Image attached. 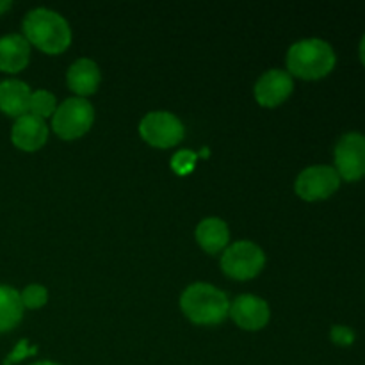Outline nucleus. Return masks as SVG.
<instances>
[{"mask_svg":"<svg viewBox=\"0 0 365 365\" xmlns=\"http://www.w3.org/2000/svg\"><path fill=\"white\" fill-rule=\"evenodd\" d=\"M24 38L45 53H61L70 46L71 29L56 11L46 7L29 11L24 20Z\"/></svg>","mask_w":365,"mask_h":365,"instance_id":"1","label":"nucleus"},{"mask_svg":"<svg viewBox=\"0 0 365 365\" xmlns=\"http://www.w3.org/2000/svg\"><path fill=\"white\" fill-rule=\"evenodd\" d=\"M334 48L324 39L309 38L294 43L287 52L289 73L305 81L323 78L335 68Z\"/></svg>","mask_w":365,"mask_h":365,"instance_id":"2","label":"nucleus"},{"mask_svg":"<svg viewBox=\"0 0 365 365\" xmlns=\"http://www.w3.org/2000/svg\"><path fill=\"white\" fill-rule=\"evenodd\" d=\"M182 312L195 324H220L227 319L230 302L223 291L210 284H192L182 292Z\"/></svg>","mask_w":365,"mask_h":365,"instance_id":"3","label":"nucleus"},{"mask_svg":"<svg viewBox=\"0 0 365 365\" xmlns=\"http://www.w3.org/2000/svg\"><path fill=\"white\" fill-rule=\"evenodd\" d=\"M95 121V109L84 98H68L56 109L52 118V128L61 139H78L91 128Z\"/></svg>","mask_w":365,"mask_h":365,"instance_id":"4","label":"nucleus"},{"mask_svg":"<svg viewBox=\"0 0 365 365\" xmlns=\"http://www.w3.org/2000/svg\"><path fill=\"white\" fill-rule=\"evenodd\" d=\"M266 255L252 241H237L225 248L221 257V269L234 280H252L262 271Z\"/></svg>","mask_w":365,"mask_h":365,"instance_id":"5","label":"nucleus"},{"mask_svg":"<svg viewBox=\"0 0 365 365\" xmlns=\"http://www.w3.org/2000/svg\"><path fill=\"white\" fill-rule=\"evenodd\" d=\"M139 134L155 148H171L184 139V125L168 110H153L141 120Z\"/></svg>","mask_w":365,"mask_h":365,"instance_id":"6","label":"nucleus"},{"mask_svg":"<svg viewBox=\"0 0 365 365\" xmlns=\"http://www.w3.org/2000/svg\"><path fill=\"white\" fill-rule=\"evenodd\" d=\"M335 171L346 182L365 177V135L349 132L339 139L335 145Z\"/></svg>","mask_w":365,"mask_h":365,"instance_id":"7","label":"nucleus"},{"mask_svg":"<svg viewBox=\"0 0 365 365\" xmlns=\"http://www.w3.org/2000/svg\"><path fill=\"white\" fill-rule=\"evenodd\" d=\"M341 185V177L331 166H310L296 178V192L305 202H321L334 195Z\"/></svg>","mask_w":365,"mask_h":365,"instance_id":"8","label":"nucleus"},{"mask_svg":"<svg viewBox=\"0 0 365 365\" xmlns=\"http://www.w3.org/2000/svg\"><path fill=\"white\" fill-rule=\"evenodd\" d=\"M228 316L234 319V323L239 328L248 331L262 330L267 323H269L271 310L269 305L264 302L262 298L253 294H242L230 303V310Z\"/></svg>","mask_w":365,"mask_h":365,"instance_id":"9","label":"nucleus"},{"mask_svg":"<svg viewBox=\"0 0 365 365\" xmlns=\"http://www.w3.org/2000/svg\"><path fill=\"white\" fill-rule=\"evenodd\" d=\"M292 89L294 82L289 71L269 70L257 81L255 98L262 107H277L291 96Z\"/></svg>","mask_w":365,"mask_h":365,"instance_id":"10","label":"nucleus"},{"mask_svg":"<svg viewBox=\"0 0 365 365\" xmlns=\"http://www.w3.org/2000/svg\"><path fill=\"white\" fill-rule=\"evenodd\" d=\"M46 139H48V128L45 120L31 113L16 118L11 128V141L24 152H36L45 145Z\"/></svg>","mask_w":365,"mask_h":365,"instance_id":"11","label":"nucleus"},{"mask_svg":"<svg viewBox=\"0 0 365 365\" xmlns=\"http://www.w3.org/2000/svg\"><path fill=\"white\" fill-rule=\"evenodd\" d=\"M31 59V45L21 34H6L0 38V71L18 73Z\"/></svg>","mask_w":365,"mask_h":365,"instance_id":"12","label":"nucleus"},{"mask_svg":"<svg viewBox=\"0 0 365 365\" xmlns=\"http://www.w3.org/2000/svg\"><path fill=\"white\" fill-rule=\"evenodd\" d=\"M66 81L71 91L77 93L78 98L93 95V93H96V89H98L100 86L98 64L93 59H88V57L77 59L70 68H68Z\"/></svg>","mask_w":365,"mask_h":365,"instance_id":"13","label":"nucleus"},{"mask_svg":"<svg viewBox=\"0 0 365 365\" xmlns=\"http://www.w3.org/2000/svg\"><path fill=\"white\" fill-rule=\"evenodd\" d=\"M31 88L18 78H6L0 82V110L6 116L20 118L29 113Z\"/></svg>","mask_w":365,"mask_h":365,"instance_id":"14","label":"nucleus"},{"mask_svg":"<svg viewBox=\"0 0 365 365\" xmlns=\"http://www.w3.org/2000/svg\"><path fill=\"white\" fill-rule=\"evenodd\" d=\"M196 241L210 255L223 252L230 241L228 225L220 217H207L196 228Z\"/></svg>","mask_w":365,"mask_h":365,"instance_id":"15","label":"nucleus"},{"mask_svg":"<svg viewBox=\"0 0 365 365\" xmlns=\"http://www.w3.org/2000/svg\"><path fill=\"white\" fill-rule=\"evenodd\" d=\"M24 317L20 292L9 285H0V334L13 330Z\"/></svg>","mask_w":365,"mask_h":365,"instance_id":"16","label":"nucleus"},{"mask_svg":"<svg viewBox=\"0 0 365 365\" xmlns=\"http://www.w3.org/2000/svg\"><path fill=\"white\" fill-rule=\"evenodd\" d=\"M57 109V103H56V96L52 95L50 91L46 89H39V91H32L31 95V103H29V113L34 114V116L45 118L53 116Z\"/></svg>","mask_w":365,"mask_h":365,"instance_id":"17","label":"nucleus"},{"mask_svg":"<svg viewBox=\"0 0 365 365\" xmlns=\"http://www.w3.org/2000/svg\"><path fill=\"white\" fill-rule=\"evenodd\" d=\"M21 305L24 309H41L46 302H48V291L39 284H31L20 292Z\"/></svg>","mask_w":365,"mask_h":365,"instance_id":"18","label":"nucleus"},{"mask_svg":"<svg viewBox=\"0 0 365 365\" xmlns=\"http://www.w3.org/2000/svg\"><path fill=\"white\" fill-rule=\"evenodd\" d=\"M196 159H198V153L191 152V150H182V152L175 153V157L171 159V168L177 175H189L195 170Z\"/></svg>","mask_w":365,"mask_h":365,"instance_id":"19","label":"nucleus"},{"mask_svg":"<svg viewBox=\"0 0 365 365\" xmlns=\"http://www.w3.org/2000/svg\"><path fill=\"white\" fill-rule=\"evenodd\" d=\"M36 351H38V348H34V346L31 348V346H29V341H20L16 344V348H14L13 351L7 355V359L4 360V365H13L21 362V360L27 359V356L36 355Z\"/></svg>","mask_w":365,"mask_h":365,"instance_id":"20","label":"nucleus"},{"mask_svg":"<svg viewBox=\"0 0 365 365\" xmlns=\"http://www.w3.org/2000/svg\"><path fill=\"white\" fill-rule=\"evenodd\" d=\"M331 342L337 346H351L355 342V331L348 327H342V324H337V327L331 328L330 331Z\"/></svg>","mask_w":365,"mask_h":365,"instance_id":"21","label":"nucleus"},{"mask_svg":"<svg viewBox=\"0 0 365 365\" xmlns=\"http://www.w3.org/2000/svg\"><path fill=\"white\" fill-rule=\"evenodd\" d=\"M11 6H13L11 0H0V16H2L7 9H11Z\"/></svg>","mask_w":365,"mask_h":365,"instance_id":"22","label":"nucleus"},{"mask_svg":"<svg viewBox=\"0 0 365 365\" xmlns=\"http://www.w3.org/2000/svg\"><path fill=\"white\" fill-rule=\"evenodd\" d=\"M360 61H362V64L365 66V34L362 41H360Z\"/></svg>","mask_w":365,"mask_h":365,"instance_id":"23","label":"nucleus"},{"mask_svg":"<svg viewBox=\"0 0 365 365\" xmlns=\"http://www.w3.org/2000/svg\"><path fill=\"white\" fill-rule=\"evenodd\" d=\"M32 365H59V364H53V362H36V364H32Z\"/></svg>","mask_w":365,"mask_h":365,"instance_id":"24","label":"nucleus"}]
</instances>
